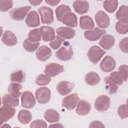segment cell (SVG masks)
Returning <instances> with one entry per match:
<instances>
[{
	"label": "cell",
	"mask_w": 128,
	"mask_h": 128,
	"mask_svg": "<svg viewBox=\"0 0 128 128\" xmlns=\"http://www.w3.org/2000/svg\"><path fill=\"white\" fill-rule=\"evenodd\" d=\"M56 56L60 60L67 61L70 60L73 55V50L68 42H64L62 46L56 52Z\"/></svg>",
	"instance_id": "cell-1"
},
{
	"label": "cell",
	"mask_w": 128,
	"mask_h": 128,
	"mask_svg": "<svg viewBox=\"0 0 128 128\" xmlns=\"http://www.w3.org/2000/svg\"><path fill=\"white\" fill-rule=\"evenodd\" d=\"M106 52L97 46H92L88 51L87 56L90 60L94 64H97L102 58Z\"/></svg>",
	"instance_id": "cell-2"
},
{
	"label": "cell",
	"mask_w": 128,
	"mask_h": 128,
	"mask_svg": "<svg viewBox=\"0 0 128 128\" xmlns=\"http://www.w3.org/2000/svg\"><path fill=\"white\" fill-rule=\"evenodd\" d=\"M38 12L40 14L42 24H50L54 22V13L51 8L46 6H42L38 8Z\"/></svg>",
	"instance_id": "cell-3"
},
{
	"label": "cell",
	"mask_w": 128,
	"mask_h": 128,
	"mask_svg": "<svg viewBox=\"0 0 128 128\" xmlns=\"http://www.w3.org/2000/svg\"><path fill=\"white\" fill-rule=\"evenodd\" d=\"M36 98L38 103L46 104L50 98L51 92L47 87H41L38 88L35 92Z\"/></svg>",
	"instance_id": "cell-4"
},
{
	"label": "cell",
	"mask_w": 128,
	"mask_h": 128,
	"mask_svg": "<svg viewBox=\"0 0 128 128\" xmlns=\"http://www.w3.org/2000/svg\"><path fill=\"white\" fill-rule=\"evenodd\" d=\"M30 8L31 6H29L14 8L10 11V16L14 20L21 21L24 19Z\"/></svg>",
	"instance_id": "cell-5"
},
{
	"label": "cell",
	"mask_w": 128,
	"mask_h": 128,
	"mask_svg": "<svg viewBox=\"0 0 128 128\" xmlns=\"http://www.w3.org/2000/svg\"><path fill=\"white\" fill-rule=\"evenodd\" d=\"M110 104V98L105 94H102L96 99L94 102V108L98 112H104L109 108Z\"/></svg>",
	"instance_id": "cell-6"
},
{
	"label": "cell",
	"mask_w": 128,
	"mask_h": 128,
	"mask_svg": "<svg viewBox=\"0 0 128 128\" xmlns=\"http://www.w3.org/2000/svg\"><path fill=\"white\" fill-rule=\"evenodd\" d=\"M64 70L63 66L56 62H50L46 66L44 72L50 77H54Z\"/></svg>",
	"instance_id": "cell-7"
},
{
	"label": "cell",
	"mask_w": 128,
	"mask_h": 128,
	"mask_svg": "<svg viewBox=\"0 0 128 128\" xmlns=\"http://www.w3.org/2000/svg\"><path fill=\"white\" fill-rule=\"evenodd\" d=\"M16 113V109L12 106H3L0 109V124L6 122L14 117Z\"/></svg>",
	"instance_id": "cell-8"
},
{
	"label": "cell",
	"mask_w": 128,
	"mask_h": 128,
	"mask_svg": "<svg viewBox=\"0 0 128 128\" xmlns=\"http://www.w3.org/2000/svg\"><path fill=\"white\" fill-rule=\"evenodd\" d=\"M21 102L22 106L28 108H33L36 102L33 94L28 90H26L23 92L21 96Z\"/></svg>",
	"instance_id": "cell-9"
},
{
	"label": "cell",
	"mask_w": 128,
	"mask_h": 128,
	"mask_svg": "<svg viewBox=\"0 0 128 128\" xmlns=\"http://www.w3.org/2000/svg\"><path fill=\"white\" fill-rule=\"evenodd\" d=\"M94 18L97 25L100 28H106L110 25V18L108 14L102 10L98 12L95 14Z\"/></svg>",
	"instance_id": "cell-10"
},
{
	"label": "cell",
	"mask_w": 128,
	"mask_h": 128,
	"mask_svg": "<svg viewBox=\"0 0 128 128\" xmlns=\"http://www.w3.org/2000/svg\"><path fill=\"white\" fill-rule=\"evenodd\" d=\"M79 100V98L76 93H74L66 96L62 99V106L68 110H73Z\"/></svg>",
	"instance_id": "cell-11"
},
{
	"label": "cell",
	"mask_w": 128,
	"mask_h": 128,
	"mask_svg": "<svg viewBox=\"0 0 128 128\" xmlns=\"http://www.w3.org/2000/svg\"><path fill=\"white\" fill-rule=\"evenodd\" d=\"M116 66L114 59L110 56H106L101 62L100 66V69L104 72H108L113 70Z\"/></svg>",
	"instance_id": "cell-12"
},
{
	"label": "cell",
	"mask_w": 128,
	"mask_h": 128,
	"mask_svg": "<svg viewBox=\"0 0 128 128\" xmlns=\"http://www.w3.org/2000/svg\"><path fill=\"white\" fill-rule=\"evenodd\" d=\"M106 34L105 30H101L96 28L91 30H88L84 32V37L90 41H96L100 38L104 34Z\"/></svg>",
	"instance_id": "cell-13"
},
{
	"label": "cell",
	"mask_w": 128,
	"mask_h": 128,
	"mask_svg": "<svg viewBox=\"0 0 128 128\" xmlns=\"http://www.w3.org/2000/svg\"><path fill=\"white\" fill-rule=\"evenodd\" d=\"M74 86V83L68 81H62L56 86V90L59 94L66 96L70 94Z\"/></svg>",
	"instance_id": "cell-14"
},
{
	"label": "cell",
	"mask_w": 128,
	"mask_h": 128,
	"mask_svg": "<svg viewBox=\"0 0 128 128\" xmlns=\"http://www.w3.org/2000/svg\"><path fill=\"white\" fill-rule=\"evenodd\" d=\"M40 30L44 42L52 41L56 37L54 30L51 26H42L40 28Z\"/></svg>",
	"instance_id": "cell-15"
},
{
	"label": "cell",
	"mask_w": 128,
	"mask_h": 128,
	"mask_svg": "<svg viewBox=\"0 0 128 128\" xmlns=\"http://www.w3.org/2000/svg\"><path fill=\"white\" fill-rule=\"evenodd\" d=\"M2 42L7 46H15L18 40L16 35L10 30H6L2 37Z\"/></svg>",
	"instance_id": "cell-16"
},
{
	"label": "cell",
	"mask_w": 128,
	"mask_h": 128,
	"mask_svg": "<svg viewBox=\"0 0 128 128\" xmlns=\"http://www.w3.org/2000/svg\"><path fill=\"white\" fill-rule=\"evenodd\" d=\"M91 110V106L89 102L84 100H80L77 104L76 112L80 116L86 115Z\"/></svg>",
	"instance_id": "cell-17"
},
{
	"label": "cell",
	"mask_w": 128,
	"mask_h": 128,
	"mask_svg": "<svg viewBox=\"0 0 128 128\" xmlns=\"http://www.w3.org/2000/svg\"><path fill=\"white\" fill-rule=\"evenodd\" d=\"M52 50L46 46H42L37 50L36 55L38 60L45 62L48 60L52 55Z\"/></svg>",
	"instance_id": "cell-18"
},
{
	"label": "cell",
	"mask_w": 128,
	"mask_h": 128,
	"mask_svg": "<svg viewBox=\"0 0 128 128\" xmlns=\"http://www.w3.org/2000/svg\"><path fill=\"white\" fill-rule=\"evenodd\" d=\"M26 23L28 26L30 28L39 26L40 25V21L38 12L35 10L30 12L26 19Z\"/></svg>",
	"instance_id": "cell-19"
},
{
	"label": "cell",
	"mask_w": 128,
	"mask_h": 128,
	"mask_svg": "<svg viewBox=\"0 0 128 128\" xmlns=\"http://www.w3.org/2000/svg\"><path fill=\"white\" fill-rule=\"evenodd\" d=\"M72 6L74 10L80 14L86 13L89 9V4L86 0H75Z\"/></svg>",
	"instance_id": "cell-20"
},
{
	"label": "cell",
	"mask_w": 128,
	"mask_h": 128,
	"mask_svg": "<svg viewBox=\"0 0 128 128\" xmlns=\"http://www.w3.org/2000/svg\"><path fill=\"white\" fill-rule=\"evenodd\" d=\"M56 33L60 37L64 39H72L75 34L76 31L71 28L67 27H60L56 30Z\"/></svg>",
	"instance_id": "cell-21"
},
{
	"label": "cell",
	"mask_w": 128,
	"mask_h": 128,
	"mask_svg": "<svg viewBox=\"0 0 128 128\" xmlns=\"http://www.w3.org/2000/svg\"><path fill=\"white\" fill-rule=\"evenodd\" d=\"M115 38L114 36L110 34L104 36L98 42L99 45L106 50L110 49L114 45Z\"/></svg>",
	"instance_id": "cell-22"
},
{
	"label": "cell",
	"mask_w": 128,
	"mask_h": 128,
	"mask_svg": "<svg viewBox=\"0 0 128 128\" xmlns=\"http://www.w3.org/2000/svg\"><path fill=\"white\" fill-rule=\"evenodd\" d=\"M76 15L72 12L66 14L62 19V22L68 26L74 28L78 26V20Z\"/></svg>",
	"instance_id": "cell-23"
},
{
	"label": "cell",
	"mask_w": 128,
	"mask_h": 128,
	"mask_svg": "<svg viewBox=\"0 0 128 128\" xmlns=\"http://www.w3.org/2000/svg\"><path fill=\"white\" fill-rule=\"evenodd\" d=\"M116 18L119 22L123 23H128V6L122 5L120 6L116 14Z\"/></svg>",
	"instance_id": "cell-24"
},
{
	"label": "cell",
	"mask_w": 128,
	"mask_h": 128,
	"mask_svg": "<svg viewBox=\"0 0 128 128\" xmlns=\"http://www.w3.org/2000/svg\"><path fill=\"white\" fill-rule=\"evenodd\" d=\"M80 26L82 30H92L94 26V24L91 17L84 16L80 18Z\"/></svg>",
	"instance_id": "cell-25"
},
{
	"label": "cell",
	"mask_w": 128,
	"mask_h": 128,
	"mask_svg": "<svg viewBox=\"0 0 128 128\" xmlns=\"http://www.w3.org/2000/svg\"><path fill=\"white\" fill-rule=\"evenodd\" d=\"M2 104L4 106H17L19 104V100L18 97L10 94H6L2 98Z\"/></svg>",
	"instance_id": "cell-26"
},
{
	"label": "cell",
	"mask_w": 128,
	"mask_h": 128,
	"mask_svg": "<svg viewBox=\"0 0 128 128\" xmlns=\"http://www.w3.org/2000/svg\"><path fill=\"white\" fill-rule=\"evenodd\" d=\"M45 120L48 122H57L60 120V116L58 112L53 109L46 110L44 114Z\"/></svg>",
	"instance_id": "cell-27"
},
{
	"label": "cell",
	"mask_w": 128,
	"mask_h": 128,
	"mask_svg": "<svg viewBox=\"0 0 128 128\" xmlns=\"http://www.w3.org/2000/svg\"><path fill=\"white\" fill-rule=\"evenodd\" d=\"M18 118L20 123L28 124L32 119V114L30 111L27 110H22L18 113Z\"/></svg>",
	"instance_id": "cell-28"
},
{
	"label": "cell",
	"mask_w": 128,
	"mask_h": 128,
	"mask_svg": "<svg viewBox=\"0 0 128 128\" xmlns=\"http://www.w3.org/2000/svg\"><path fill=\"white\" fill-rule=\"evenodd\" d=\"M100 78L98 74L96 72H90L85 76L86 82L91 86L96 85L100 82Z\"/></svg>",
	"instance_id": "cell-29"
},
{
	"label": "cell",
	"mask_w": 128,
	"mask_h": 128,
	"mask_svg": "<svg viewBox=\"0 0 128 128\" xmlns=\"http://www.w3.org/2000/svg\"><path fill=\"white\" fill-rule=\"evenodd\" d=\"M55 12L57 20L59 22H62L64 16L66 14L71 12V10L68 6L62 4L56 8Z\"/></svg>",
	"instance_id": "cell-30"
},
{
	"label": "cell",
	"mask_w": 128,
	"mask_h": 128,
	"mask_svg": "<svg viewBox=\"0 0 128 128\" xmlns=\"http://www.w3.org/2000/svg\"><path fill=\"white\" fill-rule=\"evenodd\" d=\"M22 88V86L18 83L12 82L8 88V92L10 94L16 97H19L21 94V90Z\"/></svg>",
	"instance_id": "cell-31"
},
{
	"label": "cell",
	"mask_w": 128,
	"mask_h": 128,
	"mask_svg": "<svg viewBox=\"0 0 128 128\" xmlns=\"http://www.w3.org/2000/svg\"><path fill=\"white\" fill-rule=\"evenodd\" d=\"M10 79L12 82H23L26 79V74L22 70L16 71L10 75Z\"/></svg>",
	"instance_id": "cell-32"
},
{
	"label": "cell",
	"mask_w": 128,
	"mask_h": 128,
	"mask_svg": "<svg viewBox=\"0 0 128 128\" xmlns=\"http://www.w3.org/2000/svg\"><path fill=\"white\" fill-rule=\"evenodd\" d=\"M104 81L106 84V88L108 90V94H114L118 90V86L114 82L110 80L108 76L104 78Z\"/></svg>",
	"instance_id": "cell-33"
},
{
	"label": "cell",
	"mask_w": 128,
	"mask_h": 128,
	"mask_svg": "<svg viewBox=\"0 0 128 128\" xmlns=\"http://www.w3.org/2000/svg\"><path fill=\"white\" fill-rule=\"evenodd\" d=\"M41 34L38 28L30 30L28 34V39L33 42H36L41 40Z\"/></svg>",
	"instance_id": "cell-34"
},
{
	"label": "cell",
	"mask_w": 128,
	"mask_h": 128,
	"mask_svg": "<svg viewBox=\"0 0 128 128\" xmlns=\"http://www.w3.org/2000/svg\"><path fill=\"white\" fill-rule=\"evenodd\" d=\"M118 6V0H104L103 2L104 8L108 12H114Z\"/></svg>",
	"instance_id": "cell-35"
},
{
	"label": "cell",
	"mask_w": 128,
	"mask_h": 128,
	"mask_svg": "<svg viewBox=\"0 0 128 128\" xmlns=\"http://www.w3.org/2000/svg\"><path fill=\"white\" fill-rule=\"evenodd\" d=\"M38 42H33L30 41L28 38L26 39L23 42V47L24 49L28 52H33L35 51L39 46Z\"/></svg>",
	"instance_id": "cell-36"
},
{
	"label": "cell",
	"mask_w": 128,
	"mask_h": 128,
	"mask_svg": "<svg viewBox=\"0 0 128 128\" xmlns=\"http://www.w3.org/2000/svg\"><path fill=\"white\" fill-rule=\"evenodd\" d=\"M51 78L47 75L41 74L38 75L36 79V83L38 86H45L48 84Z\"/></svg>",
	"instance_id": "cell-37"
},
{
	"label": "cell",
	"mask_w": 128,
	"mask_h": 128,
	"mask_svg": "<svg viewBox=\"0 0 128 128\" xmlns=\"http://www.w3.org/2000/svg\"><path fill=\"white\" fill-rule=\"evenodd\" d=\"M115 28L116 31L119 34H125L128 32V24L118 22L116 24Z\"/></svg>",
	"instance_id": "cell-38"
},
{
	"label": "cell",
	"mask_w": 128,
	"mask_h": 128,
	"mask_svg": "<svg viewBox=\"0 0 128 128\" xmlns=\"http://www.w3.org/2000/svg\"><path fill=\"white\" fill-rule=\"evenodd\" d=\"M64 41V40L63 38H62L58 36H57L52 40L50 42L49 45L50 47L53 50H56L61 46L62 43Z\"/></svg>",
	"instance_id": "cell-39"
},
{
	"label": "cell",
	"mask_w": 128,
	"mask_h": 128,
	"mask_svg": "<svg viewBox=\"0 0 128 128\" xmlns=\"http://www.w3.org/2000/svg\"><path fill=\"white\" fill-rule=\"evenodd\" d=\"M110 80L118 85H122L123 84V80L118 72H114L110 73L108 76Z\"/></svg>",
	"instance_id": "cell-40"
},
{
	"label": "cell",
	"mask_w": 128,
	"mask_h": 128,
	"mask_svg": "<svg viewBox=\"0 0 128 128\" xmlns=\"http://www.w3.org/2000/svg\"><path fill=\"white\" fill-rule=\"evenodd\" d=\"M128 66L127 65H121L119 66L118 69V72L122 78L123 81L126 82L128 80Z\"/></svg>",
	"instance_id": "cell-41"
},
{
	"label": "cell",
	"mask_w": 128,
	"mask_h": 128,
	"mask_svg": "<svg viewBox=\"0 0 128 128\" xmlns=\"http://www.w3.org/2000/svg\"><path fill=\"white\" fill-rule=\"evenodd\" d=\"M12 6V0H0V10L1 12H6Z\"/></svg>",
	"instance_id": "cell-42"
},
{
	"label": "cell",
	"mask_w": 128,
	"mask_h": 128,
	"mask_svg": "<svg viewBox=\"0 0 128 128\" xmlns=\"http://www.w3.org/2000/svg\"><path fill=\"white\" fill-rule=\"evenodd\" d=\"M118 113L121 118L124 119L127 118L128 116L127 105L123 104L119 106L118 109Z\"/></svg>",
	"instance_id": "cell-43"
},
{
	"label": "cell",
	"mask_w": 128,
	"mask_h": 128,
	"mask_svg": "<svg viewBox=\"0 0 128 128\" xmlns=\"http://www.w3.org/2000/svg\"><path fill=\"white\" fill-rule=\"evenodd\" d=\"M30 127L31 128H47L46 123L42 120H36L33 121L30 125Z\"/></svg>",
	"instance_id": "cell-44"
},
{
	"label": "cell",
	"mask_w": 128,
	"mask_h": 128,
	"mask_svg": "<svg viewBox=\"0 0 128 128\" xmlns=\"http://www.w3.org/2000/svg\"><path fill=\"white\" fill-rule=\"evenodd\" d=\"M128 38L127 37L122 38L120 42L118 44V46L121 50L126 54H128Z\"/></svg>",
	"instance_id": "cell-45"
},
{
	"label": "cell",
	"mask_w": 128,
	"mask_h": 128,
	"mask_svg": "<svg viewBox=\"0 0 128 128\" xmlns=\"http://www.w3.org/2000/svg\"><path fill=\"white\" fill-rule=\"evenodd\" d=\"M105 126L104 124L100 121L96 120L92 122L90 124L89 128H104Z\"/></svg>",
	"instance_id": "cell-46"
},
{
	"label": "cell",
	"mask_w": 128,
	"mask_h": 128,
	"mask_svg": "<svg viewBox=\"0 0 128 128\" xmlns=\"http://www.w3.org/2000/svg\"><path fill=\"white\" fill-rule=\"evenodd\" d=\"M46 2L48 4L51 6H55L58 4V3L60 2V0H45Z\"/></svg>",
	"instance_id": "cell-47"
},
{
	"label": "cell",
	"mask_w": 128,
	"mask_h": 128,
	"mask_svg": "<svg viewBox=\"0 0 128 128\" xmlns=\"http://www.w3.org/2000/svg\"><path fill=\"white\" fill-rule=\"evenodd\" d=\"M28 2H30V3L32 5V6H38V4H40L42 1V0H28Z\"/></svg>",
	"instance_id": "cell-48"
},
{
	"label": "cell",
	"mask_w": 128,
	"mask_h": 128,
	"mask_svg": "<svg viewBox=\"0 0 128 128\" xmlns=\"http://www.w3.org/2000/svg\"><path fill=\"white\" fill-rule=\"evenodd\" d=\"M50 128H64V126L60 124H51L49 126Z\"/></svg>",
	"instance_id": "cell-49"
},
{
	"label": "cell",
	"mask_w": 128,
	"mask_h": 128,
	"mask_svg": "<svg viewBox=\"0 0 128 128\" xmlns=\"http://www.w3.org/2000/svg\"><path fill=\"white\" fill-rule=\"evenodd\" d=\"M5 126H7V127H10V126H9L8 125H7V124H6L5 125H4V126H1V127H5Z\"/></svg>",
	"instance_id": "cell-50"
}]
</instances>
